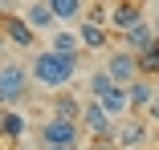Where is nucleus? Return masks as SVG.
I'll return each instance as SVG.
<instances>
[{
  "label": "nucleus",
  "mask_w": 159,
  "mask_h": 150,
  "mask_svg": "<svg viewBox=\"0 0 159 150\" xmlns=\"http://www.w3.org/2000/svg\"><path fill=\"white\" fill-rule=\"evenodd\" d=\"M82 69V53H57V49H37L33 61H29V81L49 89V94H57V89L74 85Z\"/></svg>",
  "instance_id": "nucleus-1"
},
{
  "label": "nucleus",
  "mask_w": 159,
  "mask_h": 150,
  "mask_svg": "<svg viewBox=\"0 0 159 150\" xmlns=\"http://www.w3.org/2000/svg\"><path fill=\"white\" fill-rule=\"evenodd\" d=\"M41 142H45V146H70V150H78V146H82V126H78V118L49 114L45 122H41Z\"/></svg>",
  "instance_id": "nucleus-2"
},
{
  "label": "nucleus",
  "mask_w": 159,
  "mask_h": 150,
  "mask_svg": "<svg viewBox=\"0 0 159 150\" xmlns=\"http://www.w3.org/2000/svg\"><path fill=\"white\" fill-rule=\"evenodd\" d=\"M25 94H29V65L0 61V98H4V106H20Z\"/></svg>",
  "instance_id": "nucleus-3"
},
{
  "label": "nucleus",
  "mask_w": 159,
  "mask_h": 150,
  "mask_svg": "<svg viewBox=\"0 0 159 150\" xmlns=\"http://www.w3.org/2000/svg\"><path fill=\"white\" fill-rule=\"evenodd\" d=\"M78 126H82L94 142H102V138H110V142H114V118L98 106V98H86L82 114H78Z\"/></svg>",
  "instance_id": "nucleus-4"
},
{
  "label": "nucleus",
  "mask_w": 159,
  "mask_h": 150,
  "mask_svg": "<svg viewBox=\"0 0 159 150\" xmlns=\"http://www.w3.org/2000/svg\"><path fill=\"white\" fill-rule=\"evenodd\" d=\"M114 146L126 150V146H151V122L143 114H126L114 122Z\"/></svg>",
  "instance_id": "nucleus-5"
},
{
  "label": "nucleus",
  "mask_w": 159,
  "mask_h": 150,
  "mask_svg": "<svg viewBox=\"0 0 159 150\" xmlns=\"http://www.w3.org/2000/svg\"><path fill=\"white\" fill-rule=\"evenodd\" d=\"M0 33H4L8 49H20V53L37 45V33L25 24V16H20V12H4V16H0Z\"/></svg>",
  "instance_id": "nucleus-6"
},
{
  "label": "nucleus",
  "mask_w": 159,
  "mask_h": 150,
  "mask_svg": "<svg viewBox=\"0 0 159 150\" xmlns=\"http://www.w3.org/2000/svg\"><path fill=\"white\" fill-rule=\"evenodd\" d=\"M102 69L114 77V85H131V81L139 77V61H135V53L122 49V45L106 53V65H102Z\"/></svg>",
  "instance_id": "nucleus-7"
},
{
  "label": "nucleus",
  "mask_w": 159,
  "mask_h": 150,
  "mask_svg": "<svg viewBox=\"0 0 159 150\" xmlns=\"http://www.w3.org/2000/svg\"><path fill=\"white\" fill-rule=\"evenodd\" d=\"M139 20H147V4H143V0H114L106 28H110V33H122V28H131Z\"/></svg>",
  "instance_id": "nucleus-8"
},
{
  "label": "nucleus",
  "mask_w": 159,
  "mask_h": 150,
  "mask_svg": "<svg viewBox=\"0 0 159 150\" xmlns=\"http://www.w3.org/2000/svg\"><path fill=\"white\" fill-rule=\"evenodd\" d=\"M25 24L33 28V33H53V24H57V16H53V8L45 4V0H25Z\"/></svg>",
  "instance_id": "nucleus-9"
},
{
  "label": "nucleus",
  "mask_w": 159,
  "mask_h": 150,
  "mask_svg": "<svg viewBox=\"0 0 159 150\" xmlns=\"http://www.w3.org/2000/svg\"><path fill=\"white\" fill-rule=\"evenodd\" d=\"M78 41L90 53H106L110 49V28L106 24H94V20H78Z\"/></svg>",
  "instance_id": "nucleus-10"
},
{
  "label": "nucleus",
  "mask_w": 159,
  "mask_h": 150,
  "mask_svg": "<svg viewBox=\"0 0 159 150\" xmlns=\"http://www.w3.org/2000/svg\"><path fill=\"white\" fill-rule=\"evenodd\" d=\"M25 130H29V122H25L20 110H12V106L0 110V142H20Z\"/></svg>",
  "instance_id": "nucleus-11"
},
{
  "label": "nucleus",
  "mask_w": 159,
  "mask_h": 150,
  "mask_svg": "<svg viewBox=\"0 0 159 150\" xmlns=\"http://www.w3.org/2000/svg\"><path fill=\"white\" fill-rule=\"evenodd\" d=\"M151 41H155L151 20H139V24H131V28H122V33H118V45H122V49H131V53H139V49L151 45Z\"/></svg>",
  "instance_id": "nucleus-12"
},
{
  "label": "nucleus",
  "mask_w": 159,
  "mask_h": 150,
  "mask_svg": "<svg viewBox=\"0 0 159 150\" xmlns=\"http://www.w3.org/2000/svg\"><path fill=\"white\" fill-rule=\"evenodd\" d=\"M98 106L114 118V122H118V118H126V114H131V98H126V85H110L106 89V94L98 98Z\"/></svg>",
  "instance_id": "nucleus-13"
},
{
  "label": "nucleus",
  "mask_w": 159,
  "mask_h": 150,
  "mask_svg": "<svg viewBox=\"0 0 159 150\" xmlns=\"http://www.w3.org/2000/svg\"><path fill=\"white\" fill-rule=\"evenodd\" d=\"M126 98H131V114H143V110L155 102V85H151V77H135L131 85H126Z\"/></svg>",
  "instance_id": "nucleus-14"
},
{
  "label": "nucleus",
  "mask_w": 159,
  "mask_h": 150,
  "mask_svg": "<svg viewBox=\"0 0 159 150\" xmlns=\"http://www.w3.org/2000/svg\"><path fill=\"white\" fill-rule=\"evenodd\" d=\"M82 106H86V98L70 94V85H66V89H57V94H53V102H49V114H61V118H78V114H82Z\"/></svg>",
  "instance_id": "nucleus-15"
},
{
  "label": "nucleus",
  "mask_w": 159,
  "mask_h": 150,
  "mask_svg": "<svg viewBox=\"0 0 159 150\" xmlns=\"http://www.w3.org/2000/svg\"><path fill=\"white\" fill-rule=\"evenodd\" d=\"M45 4L53 8L57 24H78L82 12H86V0H45Z\"/></svg>",
  "instance_id": "nucleus-16"
},
{
  "label": "nucleus",
  "mask_w": 159,
  "mask_h": 150,
  "mask_svg": "<svg viewBox=\"0 0 159 150\" xmlns=\"http://www.w3.org/2000/svg\"><path fill=\"white\" fill-rule=\"evenodd\" d=\"M135 61H139V77H159V37L135 53Z\"/></svg>",
  "instance_id": "nucleus-17"
},
{
  "label": "nucleus",
  "mask_w": 159,
  "mask_h": 150,
  "mask_svg": "<svg viewBox=\"0 0 159 150\" xmlns=\"http://www.w3.org/2000/svg\"><path fill=\"white\" fill-rule=\"evenodd\" d=\"M110 85H114V77H110L106 69H94V73H86V98H102Z\"/></svg>",
  "instance_id": "nucleus-18"
},
{
  "label": "nucleus",
  "mask_w": 159,
  "mask_h": 150,
  "mask_svg": "<svg viewBox=\"0 0 159 150\" xmlns=\"http://www.w3.org/2000/svg\"><path fill=\"white\" fill-rule=\"evenodd\" d=\"M49 49H57V53H82V41H78V33H70V28H53Z\"/></svg>",
  "instance_id": "nucleus-19"
},
{
  "label": "nucleus",
  "mask_w": 159,
  "mask_h": 150,
  "mask_svg": "<svg viewBox=\"0 0 159 150\" xmlns=\"http://www.w3.org/2000/svg\"><path fill=\"white\" fill-rule=\"evenodd\" d=\"M143 118H147V122H151V126H159V102H151V106L143 110Z\"/></svg>",
  "instance_id": "nucleus-20"
},
{
  "label": "nucleus",
  "mask_w": 159,
  "mask_h": 150,
  "mask_svg": "<svg viewBox=\"0 0 159 150\" xmlns=\"http://www.w3.org/2000/svg\"><path fill=\"white\" fill-rule=\"evenodd\" d=\"M4 49H8V41H4V33H0V61H4Z\"/></svg>",
  "instance_id": "nucleus-21"
},
{
  "label": "nucleus",
  "mask_w": 159,
  "mask_h": 150,
  "mask_svg": "<svg viewBox=\"0 0 159 150\" xmlns=\"http://www.w3.org/2000/svg\"><path fill=\"white\" fill-rule=\"evenodd\" d=\"M45 150H70V146H45Z\"/></svg>",
  "instance_id": "nucleus-22"
},
{
  "label": "nucleus",
  "mask_w": 159,
  "mask_h": 150,
  "mask_svg": "<svg viewBox=\"0 0 159 150\" xmlns=\"http://www.w3.org/2000/svg\"><path fill=\"white\" fill-rule=\"evenodd\" d=\"M0 110H4V98H0Z\"/></svg>",
  "instance_id": "nucleus-23"
},
{
  "label": "nucleus",
  "mask_w": 159,
  "mask_h": 150,
  "mask_svg": "<svg viewBox=\"0 0 159 150\" xmlns=\"http://www.w3.org/2000/svg\"><path fill=\"white\" fill-rule=\"evenodd\" d=\"M12 4H25V0H12Z\"/></svg>",
  "instance_id": "nucleus-24"
},
{
  "label": "nucleus",
  "mask_w": 159,
  "mask_h": 150,
  "mask_svg": "<svg viewBox=\"0 0 159 150\" xmlns=\"http://www.w3.org/2000/svg\"><path fill=\"white\" fill-rule=\"evenodd\" d=\"M147 150H159V146H147Z\"/></svg>",
  "instance_id": "nucleus-25"
},
{
  "label": "nucleus",
  "mask_w": 159,
  "mask_h": 150,
  "mask_svg": "<svg viewBox=\"0 0 159 150\" xmlns=\"http://www.w3.org/2000/svg\"><path fill=\"white\" fill-rule=\"evenodd\" d=\"M20 150H29V146H20Z\"/></svg>",
  "instance_id": "nucleus-26"
},
{
  "label": "nucleus",
  "mask_w": 159,
  "mask_h": 150,
  "mask_svg": "<svg viewBox=\"0 0 159 150\" xmlns=\"http://www.w3.org/2000/svg\"><path fill=\"white\" fill-rule=\"evenodd\" d=\"M155 130H159V126H155Z\"/></svg>",
  "instance_id": "nucleus-27"
}]
</instances>
